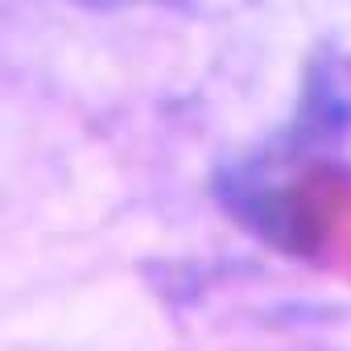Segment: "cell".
<instances>
[{
    "instance_id": "6da1fadb",
    "label": "cell",
    "mask_w": 351,
    "mask_h": 351,
    "mask_svg": "<svg viewBox=\"0 0 351 351\" xmlns=\"http://www.w3.org/2000/svg\"><path fill=\"white\" fill-rule=\"evenodd\" d=\"M75 5H99V9H128V5H182V0H75Z\"/></svg>"
}]
</instances>
